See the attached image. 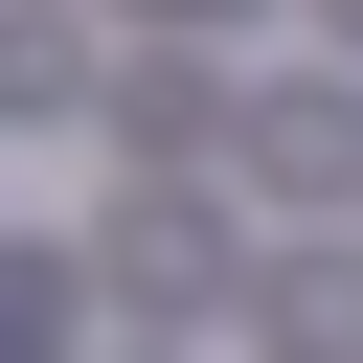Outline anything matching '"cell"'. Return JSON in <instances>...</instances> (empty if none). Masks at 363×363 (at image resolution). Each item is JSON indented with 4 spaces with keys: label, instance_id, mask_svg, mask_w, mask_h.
<instances>
[{
    "label": "cell",
    "instance_id": "obj_1",
    "mask_svg": "<svg viewBox=\"0 0 363 363\" xmlns=\"http://www.w3.org/2000/svg\"><path fill=\"white\" fill-rule=\"evenodd\" d=\"M250 182L340 204V182H363V91H250Z\"/></svg>",
    "mask_w": 363,
    "mask_h": 363
},
{
    "label": "cell",
    "instance_id": "obj_2",
    "mask_svg": "<svg viewBox=\"0 0 363 363\" xmlns=\"http://www.w3.org/2000/svg\"><path fill=\"white\" fill-rule=\"evenodd\" d=\"M318 23H340V45H363V0H318Z\"/></svg>",
    "mask_w": 363,
    "mask_h": 363
}]
</instances>
